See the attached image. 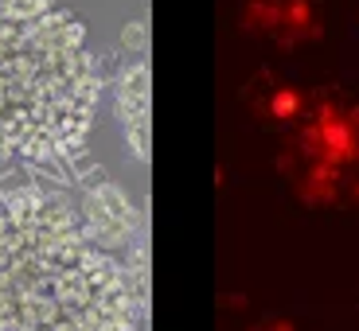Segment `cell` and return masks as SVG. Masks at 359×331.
Instances as JSON below:
<instances>
[{
  "instance_id": "1",
  "label": "cell",
  "mask_w": 359,
  "mask_h": 331,
  "mask_svg": "<svg viewBox=\"0 0 359 331\" xmlns=\"http://www.w3.org/2000/svg\"><path fill=\"white\" fill-rule=\"evenodd\" d=\"M137 304L82 215L39 188L0 191V331H133Z\"/></svg>"
},
{
  "instance_id": "9",
  "label": "cell",
  "mask_w": 359,
  "mask_h": 331,
  "mask_svg": "<svg viewBox=\"0 0 359 331\" xmlns=\"http://www.w3.org/2000/svg\"><path fill=\"white\" fill-rule=\"evenodd\" d=\"M351 121H355V129H359V109H355V113H351Z\"/></svg>"
},
{
  "instance_id": "5",
  "label": "cell",
  "mask_w": 359,
  "mask_h": 331,
  "mask_svg": "<svg viewBox=\"0 0 359 331\" xmlns=\"http://www.w3.org/2000/svg\"><path fill=\"white\" fill-rule=\"evenodd\" d=\"M281 0H250L243 12L246 27H254V31H269V27H281Z\"/></svg>"
},
{
  "instance_id": "6",
  "label": "cell",
  "mask_w": 359,
  "mask_h": 331,
  "mask_svg": "<svg viewBox=\"0 0 359 331\" xmlns=\"http://www.w3.org/2000/svg\"><path fill=\"white\" fill-rule=\"evenodd\" d=\"M301 109H305V94H301L297 86H278L273 90V98H269V117L293 121V117H301Z\"/></svg>"
},
{
  "instance_id": "4",
  "label": "cell",
  "mask_w": 359,
  "mask_h": 331,
  "mask_svg": "<svg viewBox=\"0 0 359 331\" xmlns=\"http://www.w3.org/2000/svg\"><path fill=\"white\" fill-rule=\"evenodd\" d=\"M117 113L126 125L129 148L144 156L149 153V71H144V63L129 66L121 86H117Z\"/></svg>"
},
{
  "instance_id": "8",
  "label": "cell",
  "mask_w": 359,
  "mask_h": 331,
  "mask_svg": "<svg viewBox=\"0 0 359 331\" xmlns=\"http://www.w3.org/2000/svg\"><path fill=\"white\" fill-rule=\"evenodd\" d=\"M351 199H355V203H359V179H355V183H351Z\"/></svg>"
},
{
  "instance_id": "2",
  "label": "cell",
  "mask_w": 359,
  "mask_h": 331,
  "mask_svg": "<svg viewBox=\"0 0 359 331\" xmlns=\"http://www.w3.org/2000/svg\"><path fill=\"white\" fill-rule=\"evenodd\" d=\"M98 63L59 0H0V160H63L86 141Z\"/></svg>"
},
{
  "instance_id": "7",
  "label": "cell",
  "mask_w": 359,
  "mask_h": 331,
  "mask_svg": "<svg viewBox=\"0 0 359 331\" xmlns=\"http://www.w3.org/2000/svg\"><path fill=\"white\" fill-rule=\"evenodd\" d=\"M121 43H126V47H141V43H144V27L137 24V20H133V24H126V31H121Z\"/></svg>"
},
{
  "instance_id": "3",
  "label": "cell",
  "mask_w": 359,
  "mask_h": 331,
  "mask_svg": "<svg viewBox=\"0 0 359 331\" xmlns=\"http://www.w3.org/2000/svg\"><path fill=\"white\" fill-rule=\"evenodd\" d=\"M82 223L90 226V234H94V242L102 250L121 246V238H129V230H133V206L114 183H102L82 203Z\"/></svg>"
}]
</instances>
